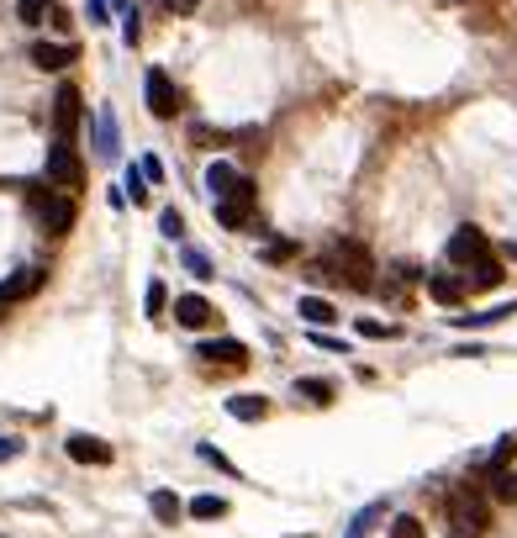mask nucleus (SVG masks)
Listing matches in <instances>:
<instances>
[{"mask_svg": "<svg viewBox=\"0 0 517 538\" xmlns=\"http://www.w3.org/2000/svg\"><path fill=\"white\" fill-rule=\"evenodd\" d=\"M428 296L438 301V306H460L470 296V280H460V275H433L428 280Z\"/></svg>", "mask_w": 517, "mask_h": 538, "instance_id": "4468645a", "label": "nucleus"}, {"mask_svg": "<svg viewBox=\"0 0 517 538\" xmlns=\"http://www.w3.org/2000/svg\"><path fill=\"white\" fill-rule=\"evenodd\" d=\"M491 496L496 501H517V470H496L491 476Z\"/></svg>", "mask_w": 517, "mask_h": 538, "instance_id": "393cba45", "label": "nucleus"}, {"mask_svg": "<svg viewBox=\"0 0 517 538\" xmlns=\"http://www.w3.org/2000/svg\"><path fill=\"white\" fill-rule=\"evenodd\" d=\"M143 301H148V317H164V306H170V291H164L159 280H148V291H143Z\"/></svg>", "mask_w": 517, "mask_h": 538, "instance_id": "cd10ccee", "label": "nucleus"}, {"mask_svg": "<svg viewBox=\"0 0 517 538\" xmlns=\"http://www.w3.org/2000/svg\"><path fill=\"white\" fill-rule=\"evenodd\" d=\"M148 512H154L159 523H179V512H185V507H179V496H174V491H154V496H148Z\"/></svg>", "mask_w": 517, "mask_h": 538, "instance_id": "aec40b11", "label": "nucleus"}, {"mask_svg": "<svg viewBox=\"0 0 517 538\" xmlns=\"http://www.w3.org/2000/svg\"><path fill=\"white\" fill-rule=\"evenodd\" d=\"M228 412L238 422H259V418H270V401H264V396H232Z\"/></svg>", "mask_w": 517, "mask_h": 538, "instance_id": "6ab92c4d", "label": "nucleus"}, {"mask_svg": "<svg viewBox=\"0 0 517 538\" xmlns=\"http://www.w3.org/2000/svg\"><path fill=\"white\" fill-rule=\"evenodd\" d=\"M391 538H422V523L417 517H396L391 523Z\"/></svg>", "mask_w": 517, "mask_h": 538, "instance_id": "7c9ffc66", "label": "nucleus"}, {"mask_svg": "<svg viewBox=\"0 0 517 538\" xmlns=\"http://www.w3.org/2000/svg\"><path fill=\"white\" fill-rule=\"evenodd\" d=\"M143 175H148V179H164V164H159V159L148 153V159H143Z\"/></svg>", "mask_w": 517, "mask_h": 538, "instance_id": "72a5a7b5", "label": "nucleus"}, {"mask_svg": "<svg viewBox=\"0 0 517 538\" xmlns=\"http://www.w3.org/2000/svg\"><path fill=\"white\" fill-rule=\"evenodd\" d=\"M254 195H259V190H254V179L238 175V185H232L228 195H222V201H212V206H217V222L232 228V233H243V228H248V217H254Z\"/></svg>", "mask_w": 517, "mask_h": 538, "instance_id": "20e7f679", "label": "nucleus"}, {"mask_svg": "<svg viewBox=\"0 0 517 538\" xmlns=\"http://www.w3.org/2000/svg\"><path fill=\"white\" fill-rule=\"evenodd\" d=\"M48 185H58L63 195H74L79 185H85V164H79V153H74V143H48Z\"/></svg>", "mask_w": 517, "mask_h": 538, "instance_id": "39448f33", "label": "nucleus"}, {"mask_svg": "<svg viewBox=\"0 0 517 538\" xmlns=\"http://www.w3.org/2000/svg\"><path fill=\"white\" fill-rule=\"evenodd\" d=\"M143 90H148V112L159 121H170L179 112V90H174V79L164 69H148V79H143Z\"/></svg>", "mask_w": 517, "mask_h": 538, "instance_id": "1a4fd4ad", "label": "nucleus"}, {"mask_svg": "<svg viewBox=\"0 0 517 538\" xmlns=\"http://www.w3.org/2000/svg\"><path fill=\"white\" fill-rule=\"evenodd\" d=\"M138 37H143V21H138V11H132V5H121V43L132 48Z\"/></svg>", "mask_w": 517, "mask_h": 538, "instance_id": "c85d7f7f", "label": "nucleus"}, {"mask_svg": "<svg viewBox=\"0 0 517 538\" xmlns=\"http://www.w3.org/2000/svg\"><path fill=\"white\" fill-rule=\"evenodd\" d=\"M517 311V301H502V306H491V311H470V317H454V327H491V322H507Z\"/></svg>", "mask_w": 517, "mask_h": 538, "instance_id": "f3484780", "label": "nucleus"}, {"mask_svg": "<svg viewBox=\"0 0 517 538\" xmlns=\"http://www.w3.org/2000/svg\"><path fill=\"white\" fill-rule=\"evenodd\" d=\"M296 396H306L312 407H328L333 401V385L328 380H296Z\"/></svg>", "mask_w": 517, "mask_h": 538, "instance_id": "5701e85b", "label": "nucleus"}, {"mask_svg": "<svg viewBox=\"0 0 517 538\" xmlns=\"http://www.w3.org/2000/svg\"><path fill=\"white\" fill-rule=\"evenodd\" d=\"M480 259H491V243H486V233H480V228H470V222H464L460 233L449 238V264H460V269H475Z\"/></svg>", "mask_w": 517, "mask_h": 538, "instance_id": "0eeeda50", "label": "nucleus"}, {"mask_svg": "<svg viewBox=\"0 0 517 538\" xmlns=\"http://www.w3.org/2000/svg\"><path fill=\"white\" fill-rule=\"evenodd\" d=\"M359 333H364V338H391V327H386V322H375V317H364V322H359Z\"/></svg>", "mask_w": 517, "mask_h": 538, "instance_id": "2f4dec72", "label": "nucleus"}, {"mask_svg": "<svg viewBox=\"0 0 517 538\" xmlns=\"http://www.w3.org/2000/svg\"><path fill=\"white\" fill-rule=\"evenodd\" d=\"M170 5H179V11H196V0H170Z\"/></svg>", "mask_w": 517, "mask_h": 538, "instance_id": "f704fd0d", "label": "nucleus"}, {"mask_svg": "<svg viewBox=\"0 0 517 538\" xmlns=\"http://www.w3.org/2000/svg\"><path fill=\"white\" fill-rule=\"evenodd\" d=\"M21 454V438H0V459H16Z\"/></svg>", "mask_w": 517, "mask_h": 538, "instance_id": "473e14b6", "label": "nucleus"}, {"mask_svg": "<svg viewBox=\"0 0 517 538\" xmlns=\"http://www.w3.org/2000/svg\"><path fill=\"white\" fill-rule=\"evenodd\" d=\"M79 59V48H74V43H32V63H38V69H69V63Z\"/></svg>", "mask_w": 517, "mask_h": 538, "instance_id": "ddd939ff", "label": "nucleus"}, {"mask_svg": "<svg viewBox=\"0 0 517 538\" xmlns=\"http://www.w3.org/2000/svg\"><path fill=\"white\" fill-rule=\"evenodd\" d=\"M185 269H190L196 280H212V275H217V269H212V259H206L201 248H185Z\"/></svg>", "mask_w": 517, "mask_h": 538, "instance_id": "bb28decb", "label": "nucleus"}, {"mask_svg": "<svg viewBox=\"0 0 517 538\" xmlns=\"http://www.w3.org/2000/svg\"><path fill=\"white\" fill-rule=\"evenodd\" d=\"M296 311H301V322H312V327H328V322L338 317V311H333V301H322V296H301Z\"/></svg>", "mask_w": 517, "mask_h": 538, "instance_id": "dca6fc26", "label": "nucleus"}, {"mask_svg": "<svg viewBox=\"0 0 517 538\" xmlns=\"http://www.w3.org/2000/svg\"><path fill=\"white\" fill-rule=\"evenodd\" d=\"M159 233H164V238H185V217H179L174 206H164V211H159Z\"/></svg>", "mask_w": 517, "mask_h": 538, "instance_id": "c756f323", "label": "nucleus"}, {"mask_svg": "<svg viewBox=\"0 0 517 538\" xmlns=\"http://www.w3.org/2000/svg\"><path fill=\"white\" fill-rule=\"evenodd\" d=\"M444 517H449V534L454 538H480L486 534V523H491L486 501H480L470 485H454V491L444 496Z\"/></svg>", "mask_w": 517, "mask_h": 538, "instance_id": "f257e3e1", "label": "nucleus"}, {"mask_svg": "<svg viewBox=\"0 0 517 538\" xmlns=\"http://www.w3.org/2000/svg\"><path fill=\"white\" fill-rule=\"evenodd\" d=\"M43 280H48V269H43V264H21L11 280H0V317H5V306L38 296V286H43Z\"/></svg>", "mask_w": 517, "mask_h": 538, "instance_id": "6e6552de", "label": "nucleus"}, {"mask_svg": "<svg viewBox=\"0 0 517 538\" xmlns=\"http://www.w3.org/2000/svg\"><path fill=\"white\" fill-rule=\"evenodd\" d=\"M513 459H517V438H513V433H507V438H502V443L491 449V476H496V470H507Z\"/></svg>", "mask_w": 517, "mask_h": 538, "instance_id": "a878e982", "label": "nucleus"}, {"mask_svg": "<svg viewBox=\"0 0 517 538\" xmlns=\"http://www.w3.org/2000/svg\"><path fill=\"white\" fill-rule=\"evenodd\" d=\"M464 280H470V291H491V286H502V259H496V253H491V259H480Z\"/></svg>", "mask_w": 517, "mask_h": 538, "instance_id": "2eb2a0df", "label": "nucleus"}, {"mask_svg": "<svg viewBox=\"0 0 517 538\" xmlns=\"http://www.w3.org/2000/svg\"><path fill=\"white\" fill-rule=\"evenodd\" d=\"M32 211H38L43 233H54V238L74 228V195H63V190H32Z\"/></svg>", "mask_w": 517, "mask_h": 538, "instance_id": "7ed1b4c3", "label": "nucleus"}, {"mask_svg": "<svg viewBox=\"0 0 517 538\" xmlns=\"http://www.w3.org/2000/svg\"><path fill=\"white\" fill-rule=\"evenodd\" d=\"M48 11H54V0H16V21H27V27H38Z\"/></svg>", "mask_w": 517, "mask_h": 538, "instance_id": "b1692460", "label": "nucleus"}, {"mask_svg": "<svg viewBox=\"0 0 517 538\" xmlns=\"http://www.w3.org/2000/svg\"><path fill=\"white\" fill-rule=\"evenodd\" d=\"M69 459H79V465H112V443H101L90 433H74L69 438Z\"/></svg>", "mask_w": 517, "mask_h": 538, "instance_id": "f8f14e48", "label": "nucleus"}, {"mask_svg": "<svg viewBox=\"0 0 517 538\" xmlns=\"http://www.w3.org/2000/svg\"><path fill=\"white\" fill-rule=\"evenodd\" d=\"M322 269H328V275H338V280L354 286V291H370V286H375V275H370L375 264H370V253H364L359 243H333V253L322 259Z\"/></svg>", "mask_w": 517, "mask_h": 538, "instance_id": "f03ea898", "label": "nucleus"}, {"mask_svg": "<svg viewBox=\"0 0 517 538\" xmlns=\"http://www.w3.org/2000/svg\"><path fill=\"white\" fill-rule=\"evenodd\" d=\"M232 185H238V170L217 159V164L206 170V195H212V201H222V195H228V190H232Z\"/></svg>", "mask_w": 517, "mask_h": 538, "instance_id": "a211bd4d", "label": "nucleus"}, {"mask_svg": "<svg viewBox=\"0 0 517 538\" xmlns=\"http://www.w3.org/2000/svg\"><path fill=\"white\" fill-rule=\"evenodd\" d=\"M79 117H85V101H79V90H74V85H58V95H54V137H58V143H74V132H79Z\"/></svg>", "mask_w": 517, "mask_h": 538, "instance_id": "423d86ee", "label": "nucleus"}, {"mask_svg": "<svg viewBox=\"0 0 517 538\" xmlns=\"http://www.w3.org/2000/svg\"><path fill=\"white\" fill-rule=\"evenodd\" d=\"M201 359H206V364H228V369H243V364H248V349H243L238 338H212V343H201Z\"/></svg>", "mask_w": 517, "mask_h": 538, "instance_id": "9b49d317", "label": "nucleus"}, {"mask_svg": "<svg viewBox=\"0 0 517 538\" xmlns=\"http://www.w3.org/2000/svg\"><path fill=\"white\" fill-rule=\"evenodd\" d=\"M96 137H101V143H96V153H101V159H116V127H112V112H101V117H96Z\"/></svg>", "mask_w": 517, "mask_h": 538, "instance_id": "4be33fe9", "label": "nucleus"}, {"mask_svg": "<svg viewBox=\"0 0 517 538\" xmlns=\"http://www.w3.org/2000/svg\"><path fill=\"white\" fill-rule=\"evenodd\" d=\"M185 512H190V517H201V523H212V517H228V501H222V496H196Z\"/></svg>", "mask_w": 517, "mask_h": 538, "instance_id": "412c9836", "label": "nucleus"}, {"mask_svg": "<svg viewBox=\"0 0 517 538\" xmlns=\"http://www.w3.org/2000/svg\"><path fill=\"white\" fill-rule=\"evenodd\" d=\"M174 322H179V327H212V322H217V306L206 296H196V291H190V296H174Z\"/></svg>", "mask_w": 517, "mask_h": 538, "instance_id": "9d476101", "label": "nucleus"}]
</instances>
